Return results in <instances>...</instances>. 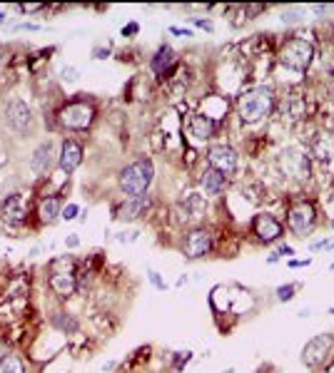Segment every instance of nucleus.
<instances>
[{"label":"nucleus","instance_id":"nucleus-30","mask_svg":"<svg viewBox=\"0 0 334 373\" xmlns=\"http://www.w3.org/2000/svg\"><path fill=\"white\" fill-rule=\"evenodd\" d=\"M190 359H192V354H190V351H187V354H185V351H182V354L177 356L175 366H177V369H182V366H185V361H190Z\"/></svg>","mask_w":334,"mask_h":373},{"label":"nucleus","instance_id":"nucleus-1","mask_svg":"<svg viewBox=\"0 0 334 373\" xmlns=\"http://www.w3.org/2000/svg\"><path fill=\"white\" fill-rule=\"evenodd\" d=\"M155 179V164L150 157H140L135 162L125 164L118 174V186L123 194L128 196H140V194H148L150 184Z\"/></svg>","mask_w":334,"mask_h":373},{"label":"nucleus","instance_id":"nucleus-5","mask_svg":"<svg viewBox=\"0 0 334 373\" xmlns=\"http://www.w3.org/2000/svg\"><path fill=\"white\" fill-rule=\"evenodd\" d=\"M212 251V234L202 226L197 229H190L185 234V241H182V254L187 259H202Z\"/></svg>","mask_w":334,"mask_h":373},{"label":"nucleus","instance_id":"nucleus-7","mask_svg":"<svg viewBox=\"0 0 334 373\" xmlns=\"http://www.w3.org/2000/svg\"><path fill=\"white\" fill-rule=\"evenodd\" d=\"M207 162H210L212 169H217L220 174L230 177L237 169V152L230 145H215V147L207 149Z\"/></svg>","mask_w":334,"mask_h":373},{"label":"nucleus","instance_id":"nucleus-27","mask_svg":"<svg viewBox=\"0 0 334 373\" xmlns=\"http://www.w3.org/2000/svg\"><path fill=\"white\" fill-rule=\"evenodd\" d=\"M78 211H80V206H78V204H68V206H63V214H60V219H65V221L75 219V216H78Z\"/></svg>","mask_w":334,"mask_h":373},{"label":"nucleus","instance_id":"nucleus-16","mask_svg":"<svg viewBox=\"0 0 334 373\" xmlns=\"http://www.w3.org/2000/svg\"><path fill=\"white\" fill-rule=\"evenodd\" d=\"M190 132L195 135L197 140H210L217 135V120L210 117V115H192L190 117Z\"/></svg>","mask_w":334,"mask_h":373},{"label":"nucleus","instance_id":"nucleus-15","mask_svg":"<svg viewBox=\"0 0 334 373\" xmlns=\"http://www.w3.org/2000/svg\"><path fill=\"white\" fill-rule=\"evenodd\" d=\"M310 152L317 162H332L334 159V132H320L310 145Z\"/></svg>","mask_w":334,"mask_h":373},{"label":"nucleus","instance_id":"nucleus-12","mask_svg":"<svg viewBox=\"0 0 334 373\" xmlns=\"http://www.w3.org/2000/svg\"><path fill=\"white\" fill-rule=\"evenodd\" d=\"M252 231L257 234V239L260 241H267V244H272V241H277L282 236V224L275 219L272 214H257L255 221H252Z\"/></svg>","mask_w":334,"mask_h":373},{"label":"nucleus","instance_id":"nucleus-21","mask_svg":"<svg viewBox=\"0 0 334 373\" xmlns=\"http://www.w3.org/2000/svg\"><path fill=\"white\" fill-rule=\"evenodd\" d=\"M172 63H175V53H172V48L163 45V48L153 55V60H150V68H153L158 75H165L167 70L172 68Z\"/></svg>","mask_w":334,"mask_h":373},{"label":"nucleus","instance_id":"nucleus-8","mask_svg":"<svg viewBox=\"0 0 334 373\" xmlns=\"http://www.w3.org/2000/svg\"><path fill=\"white\" fill-rule=\"evenodd\" d=\"M153 206V196L150 194H140V196H128L123 204L115 206V219L120 221H133V219H140L145 211Z\"/></svg>","mask_w":334,"mask_h":373},{"label":"nucleus","instance_id":"nucleus-37","mask_svg":"<svg viewBox=\"0 0 334 373\" xmlns=\"http://www.w3.org/2000/svg\"><path fill=\"white\" fill-rule=\"evenodd\" d=\"M3 23H5V13L0 10V25H3Z\"/></svg>","mask_w":334,"mask_h":373},{"label":"nucleus","instance_id":"nucleus-41","mask_svg":"<svg viewBox=\"0 0 334 373\" xmlns=\"http://www.w3.org/2000/svg\"><path fill=\"white\" fill-rule=\"evenodd\" d=\"M330 314H334V309H332V311H330Z\"/></svg>","mask_w":334,"mask_h":373},{"label":"nucleus","instance_id":"nucleus-17","mask_svg":"<svg viewBox=\"0 0 334 373\" xmlns=\"http://www.w3.org/2000/svg\"><path fill=\"white\" fill-rule=\"evenodd\" d=\"M285 154H287L285 157L287 172H290L292 177H297V179L310 177V157H307V154H302L300 149H287Z\"/></svg>","mask_w":334,"mask_h":373},{"label":"nucleus","instance_id":"nucleus-6","mask_svg":"<svg viewBox=\"0 0 334 373\" xmlns=\"http://www.w3.org/2000/svg\"><path fill=\"white\" fill-rule=\"evenodd\" d=\"M332 344H334V336L332 334H317L315 339H310L302 349V364L315 369L320 366L322 361L327 359V354L332 351Z\"/></svg>","mask_w":334,"mask_h":373},{"label":"nucleus","instance_id":"nucleus-39","mask_svg":"<svg viewBox=\"0 0 334 373\" xmlns=\"http://www.w3.org/2000/svg\"><path fill=\"white\" fill-rule=\"evenodd\" d=\"M332 274H334V264H332Z\"/></svg>","mask_w":334,"mask_h":373},{"label":"nucleus","instance_id":"nucleus-25","mask_svg":"<svg viewBox=\"0 0 334 373\" xmlns=\"http://www.w3.org/2000/svg\"><path fill=\"white\" fill-rule=\"evenodd\" d=\"M295 291H297V284L280 286V289H277V299H280V301H290L292 296H295Z\"/></svg>","mask_w":334,"mask_h":373},{"label":"nucleus","instance_id":"nucleus-29","mask_svg":"<svg viewBox=\"0 0 334 373\" xmlns=\"http://www.w3.org/2000/svg\"><path fill=\"white\" fill-rule=\"evenodd\" d=\"M320 249H334V239H325V241L312 244V251H320Z\"/></svg>","mask_w":334,"mask_h":373},{"label":"nucleus","instance_id":"nucleus-14","mask_svg":"<svg viewBox=\"0 0 334 373\" xmlns=\"http://www.w3.org/2000/svg\"><path fill=\"white\" fill-rule=\"evenodd\" d=\"M50 289L60 296V299H70L78 291V279L73 271H53V276L48 279Z\"/></svg>","mask_w":334,"mask_h":373},{"label":"nucleus","instance_id":"nucleus-11","mask_svg":"<svg viewBox=\"0 0 334 373\" xmlns=\"http://www.w3.org/2000/svg\"><path fill=\"white\" fill-rule=\"evenodd\" d=\"M80 162H83V145L73 137L65 140L63 147H60V157H58L60 169H63L65 174H73L75 169L80 167Z\"/></svg>","mask_w":334,"mask_h":373},{"label":"nucleus","instance_id":"nucleus-32","mask_svg":"<svg viewBox=\"0 0 334 373\" xmlns=\"http://www.w3.org/2000/svg\"><path fill=\"white\" fill-rule=\"evenodd\" d=\"M150 279H153V284L158 286V289H165V284H163V281H160L158 271H150Z\"/></svg>","mask_w":334,"mask_h":373},{"label":"nucleus","instance_id":"nucleus-20","mask_svg":"<svg viewBox=\"0 0 334 373\" xmlns=\"http://www.w3.org/2000/svg\"><path fill=\"white\" fill-rule=\"evenodd\" d=\"M38 214L45 224H55V221L60 219V214H63V201H60L58 196H48V199L40 201Z\"/></svg>","mask_w":334,"mask_h":373},{"label":"nucleus","instance_id":"nucleus-24","mask_svg":"<svg viewBox=\"0 0 334 373\" xmlns=\"http://www.w3.org/2000/svg\"><path fill=\"white\" fill-rule=\"evenodd\" d=\"M53 324L58 326V329H63V331H78V321L73 319L70 314H65V311H58V314L53 316Z\"/></svg>","mask_w":334,"mask_h":373},{"label":"nucleus","instance_id":"nucleus-26","mask_svg":"<svg viewBox=\"0 0 334 373\" xmlns=\"http://www.w3.org/2000/svg\"><path fill=\"white\" fill-rule=\"evenodd\" d=\"M53 269L55 271H73V259H70V256H60V259L53 261Z\"/></svg>","mask_w":334,"mask_h":373},{"label":"nucleus","instance_id":"nucleus-4","mask_svg":"<svg viewBox=\"0 0 334 373\" xmlns=\"http://www.w3.org/2000/svg\"><path fill=\"white\" fill-rule=\"evenodd\" d=\"M58 120L65 130L70 132H83L93 125L95 120V107L85 100H75V103H68L63 110L58 112Z\"/></svg>","mask_w":334,"mask_h":373},{"label":"nucleus","instance_id":"nucleus-10","mask_svg":"<svg viewBox=\"0 0 334 373\" xmlns=\"http://www.w3.org/2000/svg\"><path fill=\"white\" fill-rule=\"evenodd\" d=\"M0 219L10 226H20L28 219V209H25V201L20 194H10L8 199H3L0 204Z\"/></svg>","mask_w":334,"mask_h":373},{"label":"nucleus","instance_id":"nucleus-23","mask_svg":"<svg viewBox=\"0 0 334 373\" xmlns=\"http://www.w3.org/2000/svg\"><path fill=\"white\" fill-rule=\"evenodd\" d=\"M0 373H25L23 359L15 354H8L3 361H0Z\"/></svg>","mask_w":334,"mask_h":373},{"label":"nucleus","instance_id":"nucleus-19","mask_svg":"<svg viewBox=\"0 0 334 373\" xmlns=\"http://www.w3.org/2000/svg\"><path fill=\"white\" fill-rule=\"evenodd\" d=\"M50 154H53V142H43L33 152V157H30V169H33L35 174H45L50 169V162H53Z\"/></svg>","mask_w":334,"mask_h":373},{"label":"nucleus","instance_id":"nucleus-22","mask_svg":"<svg viewBox=\"0 0 334 373\" xmlns=\"http://www.w3.org/2000/svg\"><path fill=\"white\" fill-rule=\"evenodd\" d=\"M182 206L187 209V219H197L205 211V199H202V194H187Z\"/></svg>","mask_w":334,"mask_h":373},{"label":"nucleus","instance_id":"nucleus-28","mask_svg":"<svg viewBox=\"0 0 334 373\" xmlns=\"http://www.w3.org/2000/svg\"><path fill=\"white\" fill-rule=\"evenodd\" d=\"M60 73H63V80H70V83H75V80H78V70H75V68H63Z\"/></svg>","mask_w":334,"mask_h":373},{"label":"nucleus","instance_id":"nucleus-18","mask_svg":"<svg viewBox=\"0 0 334 373\" xmlns=\"http://www.w3.org/2000/svg\"><path fill=\"white\" fill-rule=\"evenodd\" d=\"M200 184H202V191H205L207 196H217V194H222V191H225L227 177H225V174L217 172V169L210 167V169H205V174H202Z\"/></svg>","mask_w":334,"mask_h":373},{"label":"nucleus","instance_id":"nucleus-38","mask_svg":"<svg viewBox=\"0 0 334 373\" xmlns=\"http://www.w3.org/2000/svg\"><path fill=\"white\" fill-rule=\"evenodd\" d=\"M325 373H334V364H332V366H327V371H325Z\"/></svg>","mask_w":334,"mask_h":373},{"label":"nucleus","instance_id":"nucleus-36","mask_svg":"<svg viewBox=\"0 0 334 373\" xmlns=\"http://www.w3.org/2000/svg\"><path fill=\"white\" fill-rule=\"evenodd\" d=\"M65 244H68V246H78V236H70V239L65 241Z\"/></svg>","mask_w":334,"mask_h":373},{"label":"nucleus","instance_id":"nucleus-35","mask_svg":"<svg viewBox=\"0 0 334 373\" xmlns=\"http://www.w3.org/2000/svg\"><path fill=\"white\" fill-rule=\"evenodd\" d=\"M195 25H197V28H205V30H212V23H210V20H195Z\"/></svg>","mask_w":334,"mask_h":373},{"label":"nucleus","instance_id":"nucleus-13","mask_svg":"<svg viewBox=\"0 0 334 373\" xmlns=\"http://www.w3.org/2000/svg\"><path fill=\"white\" fill-rule=\"evenodd\" d=\"M5 122H8V127L15 130V132H25V130L30 127V107L23 100L8 103V107H5Z\"/></svg>","mask_w":334,"mask_h":373},{"label":"nucleus","instance_id":"nucleus-33","mask_svg":"<svg viewBox=\"0 0 334 373\" xmlns=\"http://www.w3.org/2000/svg\"><path fill=\"white\" fill-rule=\"evenodd\" d=\"M8 354H10L8 344H5V341H3V339H0V361H3V359H5V356H8Z\"/></svg>","mask_w":334,"mask_h":373},{"label":"nucleus","instance_id":"nucleus-9","mask_svg":"<svg viewBox=\"0 0 334 373\" xmlns=\"http://www.w3.org/2000/svg\"><path fill=\"white\" fill-rule=\"evenodd\" d=\"M317 219V209L312 201H300V204H295L290 209V216H287V224H290L292 231H297V234H302V231H310L312 224H315Z\"/></svg>","mask_w":334,"mask_h":373},{"label":"nucleus","instance_id":"nucleus-3","mask_svg":"<svg viewBox=\"0 0 334 373\" xmlns=\"http://www.w3.org/2000/svg\"><path fill=\"white\" fill-rule=\"evenodd\" d=\"M312 58H315V48L305 38H290L280 50V63L295 73H305L312 65Z\"/></svg>","mask_w":334,"mask_h":373},{"label":"nucleus","instance_id":"nucleus-34","mask_svg":"<svg viewBox=\"0 0 334 373\" xmlns=\"http://www.w3.org/2000/svg\"><path fill=\"white\" fill-rule=\"evenodd\" d=\"M170 33H172V35H180V38H182V35H192V30H185V28H170Z\"/></svg>","mask_w":334,"mask_h":373},{"label":"nucleus","instance_id":"nucleus-31","mask_svg":"<svg viewBox=\"0 0 334 373\" xmlns=\"http://www.w3.org/2000/svg\"><path fill=\"white\" fill-rule=\"evenodd\" d=\"M138 30H140V25H138V23H130V25H125V28H123V35H125V38H128V35H135V33H138Z\"/></svg>","mask_w":334,"mask_h":373},{"label":"nucleus","instance_id":"nucleus-2","mask_svg":"<svg viewBox=\"0 0 334 373\" xmlns=\"http://www.w3.org/2000/svg\"><path fill=\"white\" fill-rule=\"evenodd\" d=\"M272 107H275V95L267 88H255L237 100V110L245 122H260L272 112Z\"/></svg>","mask_w":334,"mask_h":373},{"label":"nucleus","instance_id":"nucleus-40","mask_svg":"<svg viewBox=\"0 0 334 373\" xmlns=\"http://www.w3.org/2000/svg\"><path fill=\"white\" fill-rule=\"evenodd\" d=\"M332 229H334V219H332Z\"/></svg>","mask_w":334,"mask_h":373}]
</instances>
